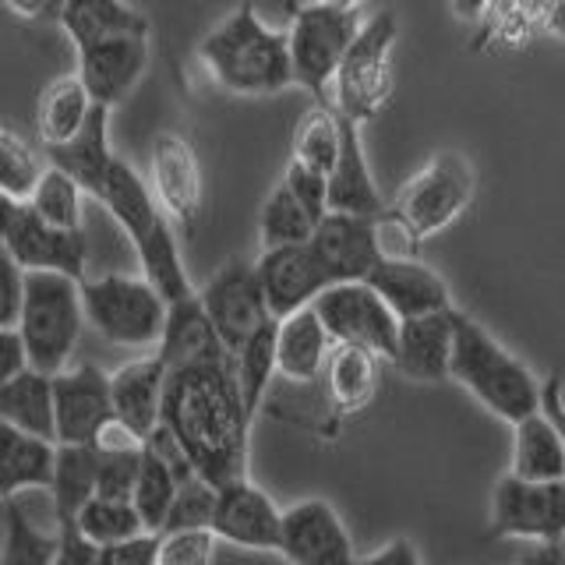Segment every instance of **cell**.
I'll list each match as a JSON object with an SVG mask.
<instances>
[{"label": "cell", "mask_w": 565, "mask_h": 565, "mask_svg": "<svg viewBox=\"0 0 565 565\" xmlns=\"http://www.w3.org/2000/svg\"><path fill=\"white\" fill-rule=\"evenodd\" d=\"M220 537L212 530H170L159 534L156 565H212Z\"/></svg>", "instance_id": "cell-44"}, {"label": "cell", "mask_w": 565, "mask_h": 565, "mask_svg": "<svg viewBox=\"0 0 565 565\" xmlns=\"http://www.w3.org/2000/svg\"><path fill=\"white\" fill-rule=\"evenodd\" d=\"M279 555L290 565H353L350 530L326 499H300L282 509Z\"/></svg>", "instance_id": "cell-15"}, {"label": "cell", "mask_w": 565, "mask_h": 565, "mask_svg": "<svg viewBox=\"0 0 565 565\" xmlns=\"http://www.w3.org/2000/svg\"><path fill=\"white\" fill-rule=\"evenodd\" d=\"M491 4H494V0H452V14L459 18V22L477 25L488 14Z\"/></svg>", "instance_id": "cell-55"}, {"label": "cell", "mask_w": 565, "mask_h": 565, "mask_svg": "<svg viewBox=\"0 0 565 565\" xmlns=\"http://www.w3.org/2000/svg\"><path fill=\"white\" fill-rule=\"evenodd\" d=\"M61 8H64V0H50V11H46V22H57V18H61Z\"/></svg>", "instance_id": "cell-59"}, {"label": "cell", "mask_w": 565, "mask_h": 565, "mask_svg": "<svg viewBox=\"0 0 565 565\" xmlns=\"http://www.w3.org/2000/svg\"><path fill=\"white\" fill-rule=\"evenodd\" d=\"M255 269L265 290V305H269V315L276 322L311 308L332 287V279L326 276L322 262L315 258L311 244L269 247L255 262Z\"/></svg>", "instance_id": "cell-17"}, {"label": "cell", "mask_w": 565, "mask_h": 565, "mask_svg": "<svg viewBox=\"0 0 565 565\" xmlns=\"http://www.w3.org/2000/svg\"><path fill=\"white\" fill-rule=\"evenodd\" d=\"M46 163L61 167L82 184L88 199H96L114 223L128 234L135 255L141 262V276L167 297V305L188 300L199 290L191 287L188 269L181 262V247L173 237V223L152 199V188L146 177L124 156L110 149V110L96 106L88 117L85 131L61 149H46Z\"/></svg>", "instance_id": "cell-1"}, {"label": "cell", "mask_w": 565, "mask_h": 565, "mask_svg": "<svg viewBox=\"0 0 565 565\" xmlns=\"http://www.w3.org/2000/svg\"><path fill=\"white\" fill-rule=\"evenodd\" d=\"M544 32L565 35V0H544Z\"/></svg>", "instance_id": "cell-56"}, {"label": "cell", "mask_w": 565, "mask_h": 565, "mask_svg": "<svg viewBox=\"0 0 565 565\" xmlns=\"http://www.w3.org/2000/svg\"><path fill=\"white\" fill-rule=\"evenodd\" d=\"M326 4H335V8H353V11H361L364 0H326Z\"/></svg>", "instance_id": "cell-60"}, {"label": "cell", "mask_w": 565, "mask_h": 565, "mask_svg": "<svg viewBox=\"0 0 565 565\" xmlns=\"http://www.w3.org/2000/svg\"><path fill=\"white\" fill-rule=\"evenodd\" d=\"M473 191L477 177L470 159L459 152H438L396 191L388 212L411 226L417 241H428L463 216L473 202Z\"/></svg>", "instance_id": "cell-9"}, {"label": "cell", "mask_w": 565, "mask_h": 565, "mask_svg": "<svg viewBox=\"0 0 565 565\" xmlns=\"http://www.w3.org/2000/svg\"><path fill=\"white\" fill-rule=\"evenodd\" d=\"M523 481H565V438L544 406L512 428V470Z\"/></svg>", "instance_id": "cell-30"}, {"label": "cell", "mask_w": 565, "mask_h": 565, "mask_svg": "<svg viewBox=\"0 0 565 565\" xmlns=\"http://www.w3.org/2000/svg\"><path fill=\"white\" fill-rule=\"evenodd\" d=\"M212 534L247 552H279L282 509L258 484L244 481L223 484L212 512Z\"/></svg>", "instance_id": "cell-18"}, {"label": "cell", "mask_w": 565, "mask_h": 565, "mask_svg": "<svg viewBox=\"0 0 565 565\" xmlns=\"http://www.w3.org/2000/svg\"><path fill=\"white\" fill-rule=\"evenodd\" d=\"M379 361L382 358H375V353H367L361 347H332L329 364H326V382H329L335 420H347L375 403Z\"/></svg>", "instance_id": "cell-31"}, {"label": "cell", "mask_w": 565, "mask_h": 565, "mask_svg": "<svg viewBox=\"0 0 565 565\" xmlns=\"http://www.w3.org/2000/svg\"><path fill=\"white\" fill-rule=\"evenodd\" d=\"M156 353H159V361L167 364V371H181L191 364H209V361L230 358V350L223 347V340L209 322L199 294L170 305L167 329H163V340H159Z\"/></svg>", "instance_id": "cell-25"}, {"label": "cell", "mask_w": 565, "mask_h": 565, "mask_svg": "<svg viewBox=\"0 0 565 565\" xmlns=\"http://www.w3.org/2000/svg\"><path fill=\"white\" fill-rule=\"evenodd\" d=\"M25 300V269L0 244V329H18Z\"/></svg>", "instance_id": "cell-47"}, {"label": "cell", "mask_w": 565, "mask_h": 565, "mask_svg": "<svg viewBox=\"0 0 565 565\" xmlns=\"http://www.w3.org/2000/svg\"><path fill=\"white\" fill-rule=\"evenodd\" d=\"M0 420L11 428L57 441V406H53V379L43 371H22L0 385Z\"/></svg>", "instance_id": "cell-32"}, {"label": "cell", "mask_w": 565, "mask_h": 565, "mask_svg": "<svg viewBox=\"0 0 565 565\" xmlns=\"http://www.w3.org/2000/svg\"><path fill=\"white\" fill-rule=\"evenodd\" d=\"M491 541L562 544L565 537V481H523L505 473L491 494Z\"/></svg>", "instance_id": "cell-10"}, {"label": "cell", "mask_w": 565, "mask_h": 565, "mask_svg": "<svg viewBox=\"0 0 565 565\" xmlns=\"http://www.w3.org/2000/svg\"><path fill=\"white\" fill-rule=\"evenodd\" d=\"M516 565H565V552L562 544H534Z\"/></svg>", "instance_id": "cell-54"}, {"label": "cell", "mask_w": 565, "mask_h": 565, "mask_svg": "<svg viewBox=\"0 0 565 565\" xmlns=\"http://www.w3.org/2000/svg\"><path fill=\"white\" fill-rule=\"evenodd\" d=\"M199 61L234 96H276L294 85L290 32L265 25L252 0L230 11L199 43Z\"/></svg>", "instance_id": "cell-3"}, {"label": "cell", "mask_w": 565, "mask_h": 565, "mask_svg": "<svg viewBox=\"0 0 565 565\" xmlns=\"http://www.w3.org/2000/svg\"><path fill=\"white\" fill-rule=\"evenodd\" d=\"M159 558V534H138L110 547H99L96 565H156Z\"/></svg>", "instance_id": "cell-48"}, {"label": "cell", "mask_w": 565, "mask_h": 565, "mask_svg": "<svg viewBox=\"0 0 565 565\" xmlns=\"http://www.w3.org/2000/svg\"><path fill=\"white\" fill-rule=\"evenodd\" d=\"M534 25L526 22V14L520 11L516 0H494L488 14L477 22V50H516L523 46Z\"/></svg>", "instance_id": "cell-42"}, {"label": "cell", "mask_w": 565, "mask_h": 565, "mask_svg": "<svg viewBox=\"0 0 565 565\" xmlns=\"http://www.w3.org/2000/svg\"><path fill=\"white\" fill-rule=\"evenodd\" d=\"M61 552V534L35 526L18 502H4V544L0 565H53Z\"/></svg>", "instance_id": "cell-39"}, {"label": "cell", "mask_w": 565, "mask_h": 565, "mask_svg": "<svg viewBox=\"0 0 565 565\" xmlns=\"http://www.w3.org/2000/svg\"><path fill=\"white\" fill-rule=\"evenodd\" d=\"M46 159L29 146V138L14 124L0 120V191L14 205H25L32 199L35 184L46 173Z\"/></svg>", "instance_id": "cell-36"}, {"label": "cell", "mask_w": 565, "mask_h": 565, "mask_svg": "<svg viewBox=\"0 0 565 565\" xmlns=\"http://www.w3.org/2000/svg\"><path fill=\"white\" fill-rule=\"evenodd\" d=\"M57 467V441L35 438L0 420V502H14L25 488H50Z\"/></svg>", "instance_id": "cell-27"}, {"label": "cell", "mask_w": 565, "mask_h": 565, "mask_svg": "<svg viewBox=\"0 0 565 565\" xmlns=\"http://www.w3.org/2000/svg\"><path fill=\"white\" fill-rule=\"evenodd\" d=\"M541 406H544V414L555 420V428H558L562 438H565V388H562V375H558V371H552V375L544 379Z\"/></svg>", "instance_id": "cell-53"}, {"label": "cell", "mask_w": 565, "mask_h": 565, "mask_svg": "<svg viewBox=\"0 0 565 565\" xmlns=\"http://www.w3.org/2000/svg\"><path fill=\"white\" fill-rule=\"evenodd\" d=\"M311 308L322 318L332 347H361L375 358L393 361L399 318L367 282H335Z\"/></svg>", "instance_id": "cell-11"}, {"label": "cell", "mask_w": 565, "mask_h": 565, "mask_svg": "<svg viewBox=\"0 0 565 565\" xmlns=\"http://www.w3.org/2000/svg\"><path fill=\"white\" fill-rule=\"evenodd\" d=\"M399 40V25L393 11H379L361 25L358 40L347 50V57L332 78V106L335 114L364 128L367 120L382 114V106L393 96V46Z\"/></svg>", "instance_id": "cell-7"}, {"label": "cell", "mask_w": 565, "mask_h": 565, "mask_svg": "<svg viewBox=\"0 0 565 565\" xmlns=\"http://www.w3.org/2000/svg\"><path fill=\"white\" fill-rule=\"evenodd\" d=\"M149 67V35H117L78 50V71L88 99L114 110L131 96V88Z\"/></svg>", "instance_id": "cell-19"}, {"label": "cell", "mask_w": 565, "mask_h": 565, "mask_svg": "<svg viewBox=\"0 0 565 565\" xmlns=\"http://www.w3.org/2000/svg\"><path fill=\"white\" fill-rule=\"evenodd\" d=\"M364 282L385 300L399 322L452 308L449 282L420 258H382Z\"/></svg>", "instance_id": "cell-21"}, {"label": "cell", "mask_w": 565, "mask_h": 565, "mask_svg": "<svg viewBox=\"0 0 565 565\" xmlns=\"http://www.w3.org/2000/svg\"><path fill=\"white\" fill-rule=\"evenodd\" d=\"M99 452L93 446H57V467H53V516L57 530H75L78 512L96 499Z\"/></svg>", "instance_id": "cell-33"}, {"label": "cell", "mask_w": 565, "mask_h": 565, "mask_svg": "<svg viewBox=\"0 0 565 565\" xmlns=\"http://www.w3.org/2000/svg\"><path fill=\"white\" fill-rule=\"evenodd\" d=\"M361 11L335 8L326 0L290 8V64H294V85L326 103L332 93V78L340 71L347 50L353 46L361 32Z\"/></svg>", "instance_id": "cell-8"}, {"label": "cell", "mask_w": 565, "mask_h": 565, "mask_svg": "<svg viewBox=\"0 0 565 565\" xmlns=\"http://www.w3.org/2000/svg\"><path fill=\"white\" fill-rule=\"evenodd\" d=\"M177 488H181V481H177V473L170 470V463L146 446L131 505L138 509V516H141V523H146L149 534H163L167 516H170L173 499H177Z\"/></svg>", "instance_id": "cell-38"}, {"label": "cell", "mask_w": 565, "mask_h": 565, "mask_svg": "<svg viewBox=\"0 0 565 565\" xmlns=\"http://www.w3.org/2000/svg\"><path fill=\"white\" fill-rule=\"evenodd\" d=\"M459 311H435L424 318L399 322V340L393 364L411 382H446L452 379V347H456Z\"/></svg>", "instance_id": "cell-22"}, {"label": "cell", "mask_w": 565, "mask_h": 565, "mask_svg": "<svg viewBox=\"0 0 565 565\" xmlns=\"http://www.w3.org/2000/svg\"><path fill=\"white\" fill-rule=\"evenodd\" d=\"M85 329L82 282L61 273H25V300L18 332L29 353V367L57 379L75 358Z\"/></svg>", "instance_id": "cell-5"}, {"label": "cell", "mask_w": 565, "mask_h": 565, "mask_svg": "<svg viewBox=\"0 0 565 565\" xmlns=\"http://www.w3.org/2000/svg\"><path fill=\"white\" fill-rule=\"evenodd\" d=\"M149 188L167 220L194 230L205 205V181L194 146L177 131H159L149 146Z\"/></svg>", "instance_id": "cell-13"}, {"label": "cell", "mask_w": 565, "mask_h": 565, "mask_svg": "<svg viewBox=\"0 0 565 565\" xmlns=\"http://www.w3.org/2000/svg\"><path fill=\"white\" fill-rule=\"evenodd\" d=\"M452 379L467 393L516 428L520 420L541 411L544 382L530 371L516 353H509L477 318L459 311L456 347H452Z\"/></svg>", "instance_id": "cell-4"}, {"label": "cell", "mask_w": 565, "mask_h": 565, "mask_svg": "<svg viewBox=\"0 0 565 565\" xmlns=\"http://www.w3.org/2000/svg\"><path fill=\"white\" fill-rule=\"evenodd\" d=\"M82 199H85V191L75 177L64 173L61 167H46V173L40 177V184H35L32 199L25 205L50 226L82 230Z\"/></svg>", "instance_id": "cell-41"}, {"label": "cell", "mask_w": 565, "mask_h": 565, "mask_svg": "<svg viewBox=\"0 0 565 565\" xmlns=\"http://www.w3.org/2000/svg\"><path fill=\"white\" fill-rule=\"evenodd\" d=\"M340 156L329 173V212H347V216H367L379 220L385 205L375 177H371V163L361 141V128L353 120L340 117Z\"/></svg>", "instance_id": "cell-24"}, {"label": "cell", "mask_w": 565, "mask_h": 565, "mask_svg": "<svg viewBox=\"0 0 565 565\" xmlns=\"http://www.w3.org/2000/svg\"><path fill=\"white\" fill-rule=\"evenodd\" d=\"M25 273H61L85 282L88 241L85 230H61L40 220L29 205H18L0 241Z\"/></svg>", "instance_id": "cell-14"}, {"label": "cell", "mask_w": 565, "mask_h": 565, "mask_svg": "<svg viewBox=\"0 0 565 565\" xmlns=\"http://www.w3.org/2000/svg\"><path fill=\"white\" fill-rule=\"evenodd\" d=\"M340 138H343V128H340V114H335V106L329 99L315 103L294 128L290 163H300V167L329 177L335 167V156H340Z\"/></svg>", "instance_id": "cell-34"}, {"label": "cell", "mask_w": 565, "mask_h": 565, "mask_svg": "<svg viewBox=\"0 0 565 565\" xmlns=\"http://www.w3.org/2000/svg\"><path fill=\"white\" fill-rule=\"evenodd\" d=\"M4 4L22 18H46L50 11V0H4Z\"/></svg>", "instance_id": "cell-57"}, {"label": "cell", "mask_w": 565, "mask_h": 565, "mask_svg": "<svg viewBox=\"0 0 565 565\" xmlns=\"http://www.w3.org/2000/svg\"><path fill=\"white\" fill-rule=\"evenodd\" d=\"M57 22L75 50L117 35H149V18L124 0H64Z\"/></svg>", "instance_id": "cell-28"}, {"label": "cell", "mask_w": 565, "mask_h": 565, "mask_svg": "<svg viewBox=\"0 0 565 565\" xmlns=\"http://www.w3.org/2000/svg\"><path fill=\"white\" fill-rule=\"evenodd\" d=\"M57 446H93L106 420H114L110 375L96 364L67 367L53 379Z\"/></svg>", "instance_id": "cell-16"}, {"label": "cell", "mask_w": 565, "mask_h": 565, "mask_svg": "<svg viewBox=\"0 0 565 565\" xmlns=\"http://www.w3.org/2000/svg\"><path fill=\"white\" fill-rule=\"evenodd\" d=\"M199 300H202L212 329H216L223 347L230 350V358H234V353L252 340L265 322H273L255 262H244V258L220 265V269L209 276L205 287L199 290Z\"/></svg>", "instance_id": "cell-12"}, {"label": "cell", "mask_w": 565, "mask_h": 565, "mask_svg": "<svg viewBox=\"0 0 565 565\" xmlns=\"http://www.w3.org/2000/svg\"><path fill=\"white\" fill-rule=\"evenodd\" d=\"M57 534H61V552L53 565H96V547L78 530H57Z\"/></svg>", "instance_id": "cell-52"}, {"label": "cell", "mask_w": 565, "mask_h": 565, "mask_svg": "<svg viewBox=\"0 0 565 565\" xmlns=\"http://www.w3.org/2000/svg\"><path fill=\"white\" fill-rule=\"evenodd\" d=\"M234 358L167 371L163 428L177 438L191 467L212 488L247 477V431H252Z\"/></svg>", "instance_id": "cell-2"}, {"label": "cell", "mask_w": 565, "mask_h": 565, "mask_svg": "<svg viewBox=\"0 0 565 565\" xmlns=\"http://www.w3.org/2000/svg\"><path fill=\"white\" fill-rule=\"evenodd\" d=\"M234 371H237V385H241L247 414L255 417L262 411L265 388H269L273 375L279 371L276 367V318L265 322L252 340L234 353Z\"/></svg>", "instance_id": "cell-37"}, {"label": "cell", "mask_w": 565, "mask_h": 565, "mask_svg": "<svg viewBox=\"0 0 565 565\" xmlns=\"http://www.w3.org/2000/svg\"><path fill=\"white\" fill-rule=\"evenodd\" d=\"M93 449L99 456H114V452H138V449H146V438H138L128 424H120L117 417L114 420H106L103 424V431L96 435L93 441Z\"/></svg>", "instance_id": "cell-49"}, {"label": "cell", "mask_w": 565, "mask_h": 565, "mask_svg": "<svg viewBox=\"0 0 565 565\" xmlns=\"http://www.w3.org/2000/svg\"><path fill=\"white\" fill-rule=\"evenodd\" d=\"M14 202L8 199L4 191H0V241H4V230H8V223H11V216H14Z\"/></svg>", "instance_id": "cell-58"}, {"label": "cell", "mask_w": 565, "mask_h": 565, "mask_svg": "<svg viewBox=\"0 0 565 565\" xmlns=\"http://www.w3.org/2000/svg\"><path fill=\"white\" fill-rule=\"evenodd\" d=\"M141 456H146V449L99 456V473H96V494H99V499H114V502H131L135 499V484H138V473H141Z\"/></svg>", "instance_id": "cell-45"}, {"label": "cell", "mask_w": 565, "mask_h": 565, "mask_svg": "<svg viewBox=\"0 0 565 565\" xmlns=\"http://www.w3.org/2000/svg\"><path fill=\"white\" fill-rule=\"evenodd\" d=\"M75 530L96 547V552H99V547L120 544V541H131L138 534H149L146 523H141V516H138V509L131 502L99 499V494L78 512Z\"/></svg>", "instance_id": "cell-40"}, {"label": "cell", "mask_w": 565, "mask_h": 565, "mask_svg": "<svg viewBox=\"0 0 565 565\" xmlns=\"http://www.w3.org/2000/svg\"><path fill=\"white\" fill-rule=\"evenodd\" d=\"M315 216L297 202V194L287 188V181H279L269 199L262 205L258 216V234H262V252L269 247H290V244H311L315 237Z\"/></svg>", "instance_id": "cell-35"}, {"label": "cell", "mask_w": 565, "mask_h": 565, "mask_svg": "<svg viewBox=\"0 0 565 565\" xmlns=\"http://www.w3.org/2000/svg\"><path fill=\"white\" fill-rule=\"evenodd\" d=\"M93 110H96V103L88 99L78 75L53 78L43 88L40 106H35V131H40L43 149L71 146V141L85 131V124H88V117H93Z\"/></svg>", "instance_id": "cell-29"}, {"label": "cell", "mask_w": 565, "mask_h": 565, "mask_svg": "<svg viewBox=\"0 0 565 565\" xmlns=\"http://www.w3.org/2000/svg\"><path fill=\"white\" fill-rule=\"evenodd\" d=\"M22 371H29V353L18 329H0V385H8Z\"/></svg>", "instance_id": "cell-50"}, {"label": "cell", "mask_w": 565, "mask_h": 565, "mask_svg": "<svg viewBox=\"0 0 565 565\" xmlns=\"http://www.w3.org/2000/svg\"><path fill=\"white\" fill-rule=\"evenodd\" d=\"M311 252L322 262L326 276L335 282H364L371 269L382 262L379 226L367 216H347V212H329L315 226Z\"/></svg>", "instance_id": "cell-20"}, {"label": "cell", "mask_w": 565, "mask_h": 565, "mask_svg": "<svg viewBox=\"0 0 565 565\" xmlns=\"http://www.w3.org/2000/svg\"><path fill=\"white\" fill-rule=\"evenodd\" d=\"M216 494H220V488H212L205 477H199V473L188 477V481L177 488V499H173L163 534H170V530H212Z\"/></svg>", "instance_id": "cell-43"}, {"label": "cell", "mask_w": 565, "mask_h": 565, "mask_svg": "<svg viewBox=\"0 0 565 565\" xmlns=\"http://www.w3.org/2000/svg\"><path fill=\"white\" fill-rule=\"evenodd\" d=\"M282 181H287V188L297 194V202L311 212L315 223H322L329 216V177L315 173V170L300 167V163H287Z\"/></svg>", "instance_id": "cell-46"}, {"label": "cell", "mask_w": 565, "mask_h": 565, "mask_svg": "<svg viewBox=\"0 0 565 565\" xmlns=\"http://www.w3.org/2000/svg\"><path fill=\"white\" fill-rule=\"evenodd\" d=\"M110 396H114V417L138 438H152V431L163 420V396H167V364L159 353H141L110 375Z\"/></svg>", "instance_id": "cell-23"}, {"label": "cell", "mask_w": 565, "mask_h": 565, "mask_svg": "<svg viewBox=\"0 0 565 565\" xmlns=\"http://www.w3.org/2000/svg\"><path fill=\"white\" fill-rule=\"evenodd\" d=\"M332 340L315 308L276 322V367L290 382H315L326 371Z\"/></svg>", "instance_id": "cell-26"}, {"label": "cell", "mask_w": 565, "mask_h": 565, "mask_svg": "<svg viewBox=\"0 0 565 565\" xmlns=\"http://www.w3.org/2000/svg\"><path fill=\"white\" fill-rule=\"evenodd\" d=\"M82 305H85V322L106 343L152 353L159 340H163L170 305L146 276L110 273L99 279H85Z\"/></svg>", "instance_id": "cell-6"}, {"label": "cell", "mask_w": 565, "mask_h": 565, "mask_svg": "<svg viewBox=\"0 0 565 565\" xmlns=\"http://www.w3.org/2000/svg\"><path fill=\"white\" fill-rule=\"evenodd\" d=\"M353 565H424L420 555H417V547L411 537H396V541H388L382 552L375 555H367V558H358Z\"/></svg>", "instance_id": "cell-51"}]
</instances>
